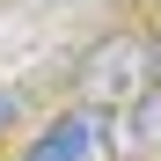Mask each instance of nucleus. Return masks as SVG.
Here are the masks:
<instances>
[{
	"instance_id": "1",
	"label": "nucleus",
	"mask_w": 161,
	"mask_h": 161,
	"mask_svg": "<svg viewBox=\"0 0 161 161\" xmlns=\"http://www.w3.org/2000/svg\"><path fill=\"white\" fill-rule=\"evenodd\" d=\"M139 73H154V51L139 44V37H103L88 59H80V73H73V88H80V110H110V103H139L147 88H139Z\"/></svg>"
},
{
	"instance_id": "2",
	"label": "nucleus",
	"mask_w": 161,
	"mask_h": 161,
	"mask_svg": "<svg viewBox=\"0 0 161 161\" xmlns=\"http://www.w3.org/2000/svg\"><path fill=\"white\" fill-rule=\"evenodd\" d=\"M103 139V110H66L59 125L37 139V154L30 161H88V147Z\"/></svg>"
},
{
	"instance_id": "3",
	"label": "nucleus",
	"mask_w": 161,
	"mask_h": 161,
	"mask_svg": "<svg viewBox=\"0 0 161 161\" xmlns=\"http://www.w3.org/2000/svg\"><path fill=\"white\" fill-rule=\"evenodd\" d=\"M132 147H161V88H147L132 103Z\"/></svg>"
},
{
	"instance_id": "4",
	"label": "nucleus",
	"mask_w": 161,
	"mask_h": 161,
	"mask_svg": "<svg viewBox=\"0 0 161 161\" xmlns=\"http://www.w3.org/2000/svg\"><path fill=\"white\" fill-rule=\"evenodd\" d=\"M8 117H15V103H8V95H0V125H8Z\"/></svg>"
},
{
	"instance_id": "5",
	"label": "nucleus",
	"mask_w": 161,
	"mask_h": 161,
	"mask_svg": "<svg viewBox=\"0 0 161 161\" xmlns=\"http://www.w3.org/2000/svg\"><path fill=\"white\" fill-rule=\"evenodd\" d=\"M154 88H161V44H154Z\"/></svg>"
}]
</instances>
